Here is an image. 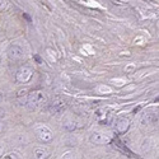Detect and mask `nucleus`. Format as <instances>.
Returning <instances> with one entry per match:
<instances>
[{"instance_id":"f257e3e1","label":"nucleus","mask_w":159,"mask_h":159,"mask_svg":"<svg viewBox=\"0 0 159 159\" xmlns=\"http://www.w3.org/2000/svg\"><path fill=\"white\" fill-rule=\"evenodd\" d=\"M47 102V97L43 92L41 90H34L31 94H28V99H27V104L28 107L32 110H38L43 107Z\"/></svg>"},{"instance_id":"f03ea898","label":"nucleus","mask_w":159,"mask_h":159,"mask_svg":"<svg viewBox=\"0 0 159 159\" xmlns=\"http://www.w3.org/2000/svg\"><path fill=\"white\" fill-rule=\"evenodd\" d=\"M66 108V102L61 98V97H56L51 101V103L48 104V110L52 115H60L65 111Z\"/></svg>"},{"instance_id":"7ed1b4c3","label":"nucleus","mask_w":159,"mask_h":159,"mask_svg":"<svg viewBox=\"0 0 159 159\" xmlns=\"http://www.w3.org/2000/svg\"><path fill=\"white\" fill-rule=\"evenodd\" d=\"M34 132H36L37 138L41 140L42 143H51L52 139H54V135H52V132L50 131V129L46 127V126H43V125L37 126L36 130H34Z\"/></svg>"},{"instance_id":"20e7f679","label":"nucleus","mask_w":159,"mask_h":159,"mask_svg":"<svg viewBox=\"0 0 159 159\" xmlns=\"http://www.w3.org/2000/svg\"><path fill=\"white\" fill-rule=\"evenodd\" d=\"M33 76V71L28 68V66H22L17 70L16 74V79L19 83H28Z\"/></svg>"},{"instance_id":"39448f33","label":"nucleus","mask_w":159,"mask_h":159,"mask_svg":"<svg viewBox=\"0 0 159 159\" xmlns=\"http://www.w3.org/2000/svg\"><path fill=\"white\" fill-rule=\"evenodd\" d=\"M89 140H90V143H93L96 145H104V144L111 143V138L107 134H104V132H99V131L93 132V134L90 135Z\"/></svg>"},{"instance_id":"423d86ee","label":"nucleus","mask_w":159,"mask_h":159,"mask_svg":"<svg viewBox=\"0 0 159 159\" xmlns=\"http://www.w3.org/2000/svg\"><path fill=\"white\" fill-rule=\"evenodd\" d=\"M8 56L11 60H22L24 57V51L19 45H11L8 48Z\"/></svg>"},{"instance_id":"0eeeda50","label":"nucleus","mask_w":159,"mask_h":159,"mask_svg":"<svg viewBox=\"0 0 159 159\" xmlns=\"http://www.w3.org/2000/svg\"><path fill=\"white\" fill-rule=\"evenodd\" d=\"M115 127H116L117 132H120V134H125V132L129 130V127H130V120L127 117H120L116 121Z\"/></svg>"},{"instance_id":"6e6552de","label":"nucleus","mask_w":159,"mask_h":159,"mask_svg":"<svg viewBox=\"0 0 159 159\" xmlns=\"http://www.w3.org/2000/svg\"><path fill=\"white\" fill-rule=\"evenodd\" d=\"M33 157H34V159H48L50 153L42 148H36L33 150Z\"/></svg>"},{"instance_id":"1a4fd4ad","label":"nucleus","mask_w":159,"mask_h":159,"mask_svg":"<svg viewBox=\"0 0 159 159\" xmlns=\"http://www.w3.org/2000/svg\"><path fill=\"white\" fill-rule=\"evenodd\" d=\"M158 121V118L153 115V113H145L141 118V124L143 125H152V124H155Z\"/></svg>"},{"instance_id":"9d476101","label":"nucleus","mask_w":159,"mask_h":159,"mask_svg":"<svg viewBox=\"0 0 159 159\" xmlns=\"http://www.w3.org/2000/svg\"><path fill=\"white\" fill-rule=\"evenodd\" d=\"M79 126H80V125H78V122L76 121H73V120H66L64 122V127L68 129V130H74V129H76Z\"/></svg>"},{"instance_id":"9b49d317","label":"nucleus","mask_w":159,"mask_h":159,"mask_svg":"<svg viewBox=\"0 0 159 159\" xmlns=\"http://www.w3.org/2000/svg\"><path fill=\"white\" fill-rule=\"evenodd\" d=\"M4 159H20V157L17 153H9L8 155L4 157Z\"/></svg>"},{"instance_id":"f8f14e48","label":"nucleus","mask_w":159,"mask_h":159,"mask_svg":"<svg viewBox=\"0 0 159 159\" xmlns=\"http://www.w3.org/2000/svg\"><path fill=\"white\" fill-rule=\"evenodd\" d=\"M60 159H75V155L71 152H68V153H65Z\"/></svg>"},{"instance_id":"ddd939ff","label":"nucleus","mask_w":159,"mask_h":159,"mask_svg":"<svg viewBox=\"0 0 159 159\" xmlns=\"http://www.w3.org/2000/svg\"><path fill=\"white\" fill-rule=\"evenodd\" d=\"M8 5V2H3V0H0V11H3Z\"/></svg>"},{"instance_id":"4468645a","label":"nucleus","mask_w":159,"mask_h":159,"mask_svg":"<svg viewBox=\"0 0 159 159\" xmlns=\"http://www.w3.org/2000/svg\"><path fill=\"white\" fill-rule=\"evenodd\" d=\"M5 124L2 121V120H0V134H2V132H4V130H5Z\"/></svg>"},{"instance_id":"2eb2a0df","label":"nucleus","mask_w":159,"mask_h":159,"mask_svg":"<svg viewBox=\"0 0 159 159\" xmlns=\"http://www.w3.org/2000/svg\"><path fill=\"white\" fill-rule=\"evenodd\" d=\"M4 116H5V111H4V108L0 107V118H3Z\"/></svg>"},{"instance_id":"dca6fc26","label":"nucleus","mask_w":159,"mask_h":159,"mask_svg":"<svg viewBox=\"0 0 159 159\" xmlns=\"http://www.w3.org/2000/svg\"><path fill=\"white\" fill-rule=\"evenodd\" d=\"M27 92H28L27 89H24V90H19V92H18V96H24L25 93H27Z\"/></svg>"},{"instance_id":"f3484780","label":"nucleus","mask_w":159,"mask_h":159,"mask_svg":"<svg viewBox=\"0 0 159 159\" xmlns=\"http://www.w3.org/2000/svg\"><path fill=\"white\" fill-rule=\"evenodd\" d=\"M3 154H4V148L2 147V145H0V158L3 157Z\"/></svg>"},{"instance_id":"a211bd4d","label":"nucleus","mask_w":159,"mask_h":159,"mask_svg":"<svg viewBox=\"0 0 159 159\" xmlns=\"http://www.w3.org/2000/svg\"><path fill=\"white\" fill-rule=\"evenodd\" d=\"M23 17H24V18H25V19H27V20H28V22H31V18H30V17H28V16H27V14H23Z\"/></svg>"}]
</instances>
